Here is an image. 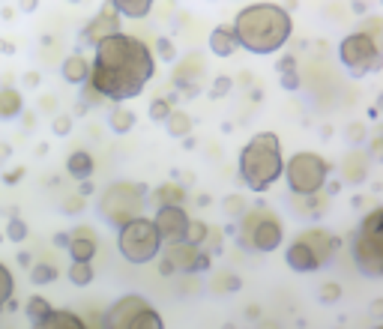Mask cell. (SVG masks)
<instances>
[{
	"label": "cell",
	"instance_id": "cell-1",
	"mask_svg": "<svg viewBox=\"0 0 383 329\" xmlns=\"http://www.w3.org/2000/svg\"><path fill=\"white\" fill-rule=\"evenodd\" d=\"M153 72H156V60L150 45H144L138 36L117 33L96 45L90 84L102 99L123 105L126 99H135L144 93Z\"/></svg>",
	"mask_w": 383,
	"mask_h": 329
},
{
	"label": "cell",
	"instance_id": "cell-2",
	"mask_svg": "<svg viewBox=\"0 0 383 329\" xmlns=\"http://www.w3.org/2000/svg\"><path fill=\"white\" fill-rule=\"evenodd\" d=\"M293 18L285 6L279 4H252L237 12L234 33L239 39V48L252 54H276L285 48L291 39Z\"/></svg>",
	"mask_w": 383,
	"mask_h": 329
},
{
	"label": "cell",
	"instance_id": "cell-3",
	"mask_svg": "<svg viewBox=\"0 0 383 329\" xmlns=\"http://www.w3.org/2000/svg\"><path fill=\"white\" fill-rule=\"evenodd\" d=\"M285 156L276 132H258L239 153V177L252 192H266L285 174Z\"/></svg>",
	"mask_w": 383,
	"mask_h": 329
},
{
	"label": "cell",
	"instance_id": "cell-4",
	"mask_svg": "<svg viewBox=\"0 0 383 329\" xmlns=\"http://www.w3.org/2000/svg\"><path fill=\"white\" fill-rule=\"evenodd\" d=\"M338 252V237L326 227H308L296 237L288 252H285V261L293 273H315V269L326 266L335 257Z\"/></svg>",
	"mask_w": 383,
	"mask_h": 329
},
{
	"label": "cell",
	"instance_id": "cell-5",
	"mask_svg": "<svg viewBox=\"0 0 383 329\" xmlns=\"http://www.w3.org/2000/svg\"><path fill=\"white\" fill-rule=\"evenodd\" d=\"M350 254L362 276H368V279L383 276V207L368 212L357 231H353Z\"/></svg>",
	"mask_w": 383,
	"mask_h": 329
},
{
	"label": "cell",
	"instance_id": "cell-6",
	"mask_svg": "<svg viewBox=\"0 0 383 329\" xmlns=\"http://www.w3.org/2000/svg\"><path fill=\"white\" fill-rule=\"evenodd\" d=\"M144 201H147V185H141V183H114L111 189L102 192V198H99V216H102L111 227H117L120 231L123 225L141 219Z\"/></svg>",
	"mask_w": 383,
	"mask_h": 329
},
{
	"label": "cell",
	"instance_id": "cell-7",
	"mask_svg": "<svg viewBox=\"0 0 383 329\" xmlns=\"http://www.w3.org/2000/svg\"><path fill=\"white\" fill-rule=\"evenodd\" d=\"M285 239V227H281L279 216L273 210L261 207H249V212L239 219V246L252 249V252H276Z\"/></svg>",
	"mask_w": 383,
	"mask_h": 329
},
{
	"label": "cell",
	"instance_id": "cell-8",
	"mask_svg": "<svg viewBox=\"0 0 383 329\" xmlns=\"http://www.w3.org/2000/svg\"><path fill=\"white\" fill-rule=\"evenodd\" d=\"M162 242L165 239L159 234V227H156V222L147 219V216L123 225L117 231V249H120V254L129 264H150V261H156L159 252H162Z\"/></svg>",
	"mask_w": 383,
	"mask_h": 329
},
{
	"label": "cell",
	"instance_id": "cell-9",
	"mask_svg": "<svg viewBox=\"0 0 383 329\" xmlns=\"http://www.w3.org/2000/svg\"><path fill=\"white\" fill-rule=\"evenodd\" d=\"M338 60L345 63L350 78H365V75H377L383 69V51L374 45V39L368 33L357 31L338 42Z\"/></svg>",
	"mask_w": 383,
	"mask_h": 329
},
{
	"label": "cell",
	"instance_id": "cell-10",
	"mask_svg": "<svg viewBox=\"0 0 383 329\" xmlns=\"http://www.w3.org/2000/svg\"><path fill=\"white\" fill-rule=\"evenodd\" d=\"M285 177H288V185L293 195L300 198H311L318 195L323 185H326V177H330V162L323 159L318 153H296L288 159L285 165Z\"/></svg>",
	"mask_w": 383,
	"mask_h": 329
},
{
	"label": "cell",
	"instance_id": "cell-11",
	"mask_svg": "<svg viewBox=\"0 0 383 329\" xmlns=\"http://www.w3.org/2000/svg\"><path fill=\"white\" fill-rule=\"evenodd\" d=\"M165 257H171L177 273H207L210 269V254L195 246L189 239H180V242H165Z\"/></svg>",
	"mask_w": 383,
	"mask_h": 329
},
{
	"label": "cell",
	"instance_id": "cell-12",
	"mask_svg": "<svg viewBox=\"0 0 383 329\" xmlns=\"http://www.w3.org/2000/svg\"><path fill=\"white\" fill-rule=\"evenodd\" d=\"M123 16H120V12H117V6L114 4H111V0H105V4H102V9H99V16L87 24V27H84V31H81V39L84 42H87V45H99V42H105L108 36H117V33H123L120 31V27H123V21H120Z\"/></svg>",
	"mask_w": 383,
	"mask_h": 329
},
{
	"label": "cell",
	"instance_id": "cell-13",
	"mask_svg": "<svg viewBox=\"0 0 383 329\" xmlns=\"http://www.w3.org/2000/svg\"><path fill=\"white\" fill-rule=\"evenodd\" d=\"M156 227H159V234H162V239L165 242H180V239H186V234H189V225H192V219H189V212L183 210L180 204H174V207H156Z\"/></svg>",
	"mask_w": 383,
	"mask_h": 329
},
{
	"label": "cell",
	"instance_id": "cell-14",
	"mask_svg": "<svg viewBox=\"0 0 383 329\" xmlns=\"http://www.w3.org/2000/svg\"><path fill=\"white\" fill-rule=\"evenodd\" d=\"M150 303L144 296H138V293H129V296H120L114 306L108 308V314L102 318V329H129L132 320L138 318L141 311H144Z\"/></svg>",
	"mask_w": 383,
	"mask_h": 329
},
{
	"label": "cell",
	"instance_id": "cell-15",
	"mask_svg": "<svg viewBox=\"0 0 383 329\" xmlns=\"http://www.w3.org/2000/svg\"><path fill=\"white\" fill-rule=\"evenodd\" d=\"M204 57H198V54H189V57H183L180 66H177V72H174V84L180 90H186V96H198V78L204 75Z\"/></svg>",
	"mask_w": 383,
	"mask_h": 329
},
{
	"label": "cell",
	"instance_id": "cell-16",
	"mask_svg": "<svg viewBox=\"0 0 383 329\" xmlns=\"http://www.w3.org/2000/svg\"><path fill=\"white\" fill-rule=\"evenodd\" d=\"M66 252H69L72 261H93V254H96V231H93V227H75L72 242H69Z\"/></svg>",
	"mask_w": 383,
	"mask_h": 329
},
{
	"label": "cell",
	"instance_id": "cell-17",
	"mask_svg": "<svg viewBox=\"0 0 383 329\" xmlns=\"http://www.w3.org/2000/svg\"><path fill=\"white\" fill-rule=\"evenodd\" d=\"M33 329H90L87 320L78 318L75 311H69V308H54L48 318H42L33 323Z\"/></svg>",
	"mask_w": 383,
	"mask_h": 329
},
{
	"label": "cell",
	"instance_id": "cell-18",
	"mask_svg": "<svg viewBox=\"0 0 383 329\" xmlns=\"http://www.w3.org/2000/svg\"><path fill=\"white\" fill-rule=\"evenodd\" d=\"M368 162H372V156L365 150H353L350 156H345V165H342V174L350 185H362L368 180Z\"/></svg>",
	"mask_w": 383,
	"mask_h": 329
},
{
	"label": "cell",
	"instance_id": "cell-19",
	"mask_svg": "<svg viewBox=\"0 0 383 329\" xmlns=\"http://www.w3.org/2000/svg\"><path fill=\"white\" fill-rule=\"evenodd\" d=\"M60 72H63L66 84H87L90 72H93V63L84 54H69L63 60V66H60Z\"/></svg>",
	"mask_w": 383,
	"mask_h": 329
},
{
	"label": "cell",
	"instance_id": "cell-20",
	"mask_svg": "<svg viewBox=\"0 0 383 329\" xmlns=\"http://www.w3.org/2000/svg\"><path fill=\"white\" fill-rule=\"evenodd\" d=\"M237 48H239V39H237V33H234V27L219 24L216 31L210 33V51L216 54V57H234Z\"/></svg>",
	"mask_w": 383,
	"mask_h": 329
},
{
	"label": "cell",
	"instance_id": "cell-21",
	"mask_svg": "<svg viewBox=\"0 0 383 329\" xmlns=\"http://www.w3.org/2000/svg\"><path fill=\"white\" fill-rule=\"evenodd\" d=\"M66 171H69V177H75L78 183H84V180L93 177L96 162H93V156H90L87 150H75V153L66 159Z\"/></svg>",
	"mask_w": 383,
	"mask_h": 329
},
{
	"label": "cell",
	"instance_id": "cell-22",
	"mask_svg": "<svg viewBox=\"0 0 383 329\" xmlns=\"http://www.w3.org/2000/svg\"><path fill=\"white\" fill-rule=\"evenodd\" d=\"M24 108V99L21 93L12 87V84H6V87H0V120H12V117H18Z\"/></svg>",
	"mask_w": 383,
	"mask_h": 329
},
{
	"label": "cell",
	"instance_id": "cell-23",
	"mask_svg": "<svg viewBox=\"0 0 383 329\" xmlns=\"http://www.w3.org/2000/svg\"><path fill=\"white\" fill-rule=\"evenodd\" d=\"M192 126H195L192 114H189V111H183V108H174V111H171V117L165 120V129H168V135H171V138H189Z\"/></svg>",
	"mask_w": 383,
	"mask_h": 329
},
{
	"label": "cell",
	"instance_id": "cell-24",
	"mask_svg": "<svg viewBox=\"0 0 383 329\" xmlns=\"http://www.w3.org/2000/svg\"><path fill=\"white\" fill-rule=\"evenodd\" d=\"M153 201H156V207H174V204L183 207V201H186V189L177 183H165L153 192Z\"/></svg>",
	"mask_w": 383,
	"mask_h": 329
},
{
	"label": "cell",
	"instance_id": "cell-25",
	"mask_svg": "<svg viewBox=\"0 0 383 329\" xmlns=\"http://www.w3.org/2000/svg\"><path fill=\"white\" fill-rule=\"evenodd\" d=\"M123 18H147L156 0H111Z\"/></svg>",
	"mask_w": 383,
	"mask_h": 329
},
{
	"label": "cell",
	"instance_id": "cell-26",
	"mask_svg": "<svg viewBox=\"0 0 383 329\" xmlns=\"http://www.w3.org/2000/svg\"><path fill=\"white\" fill-rule=\"evenodd\" d=\"M108 126H111V132H114V135H126V132H132V129H135V111L117 105L114 111L108 114Z\"/></svg>",
	"mask_w": 383,
	"mask_h": 329
},
{
	"label": "cell",
	"instance_id": "cell-27",
	"mask_svg": "<svg viewBox=\"0 0 383 329\" xmlns=\"http://www.w3.org/2000/svg\"><path fill=\"white\" fill-rule=\"evenodd\" d=\"M66 276H69V281H72L75 288H87V284H93V279H96L90 261H72L69 269H66Z\"/></svg>",
	"mask_w": 383,
	"mask_h": 329
},
{
	"label": "cell",
	"instance_id": "cell-28",
	"mask_svg": "<svg viewBox=\"0 0 383 329\" xmlns=\"http://www.w3.org/2000/svg\"><path fill=\"white\" fill-rule=\"evenodd\" d=\"M129 329H165V320H162V314L156 311L153 306H147L144 311L138 314V318L132 320V326Z\"/></svg>",
	"mask_w": 383,
	"mask_h": 329
},
{
	"label": "cell",
	"instance_id": "cell-29",
	"mask_svg": "<svg viewBox=\"0 0 383 329\" xmlns=\"http://www.w3.org/2000/svg\"><path fill=\"white\" fill-rule=\"evenodd\" d=\"M24 311H27V318H31V320L36 323V320H42V318H48V314H51L54 308H51V303H48L45 296H36V293H33V296L24 303Z\"/></svg>",
	"mask_w": 383,
	"mask_h": 329
},
{
	"label": "cell",
	"instance_id": "cell-30",
	"mask_svg": "<svg viewBox=\"0 0 383 329\" xmlns=\"http://www.w3.org/2000/svg\"><path fill=\"white\" fill-rule=\"evenodd\" d=\"M360 31L372 36V39H374V45L383 51V18H380V16H368V18H362V21H360Z\"/></svg>",
	"mask_w": 383,
	"mask_h": 329
},
{
	"label": "cell",
	"instance_id": "cell-31",
	"mask_svg": "<svg viewBox=\"0 0 383 329\" xmlns=\"http://www.w3.org/2000/svg\"><path fill=\"white\" fill-rule=\"evenodd\" d=\"M16 296V279H12L9 269L0 264V308L9 306V299Z\"/></svg>",
	"mask_w": 383,
	"mask_h": 329
},
{
	"label": "cell",
	"instance_id": "cell-32",
	"mask_svg": "<svg viewBox=\"0 0 383 329\" xmlns=\"http://www.w3.org/2000/svg\"><path fill=\"white\" fill-rule=\"evenodd\" d=\"M54 279H58V269H54L51 264H36L31 269V281L33 284H51Z\"/></svg>",
	"mask_w": 383,
	"mask_h": 329
},
{
	"label": "cell",
	"instance_id": "cell-33",
	"mask_svg": "<svg viewBox=\"0 0 383 329\" xmlns=\"http://www.w3.org/2000/svg\"><path fill=\"white\" fill-rule=\"evenodd\" d=\"M171 102H168V99H153L150 102V120L153 123H165L168 117H171Z\"/></svg>",
	"mask_w": 383,
	"mask_h": 329
},
{
	"label": "cell",
	"instance_id": "cell-34",
	"mask_svg": "<svg viewBox=\"0 0 383 329\" xmlns=\"http://www.w3.org/2000/svg\"><path fill=\"white\" fill-rule=\"evenodd\" d=\"M156 54H159L162 63H174V60H177V48H174V42L168 39V36L156 39Z\"/></svg>",
	"mask_w": 383,
	"mask_h": 329
},
{
	"label": "cell",
	"instance_id": "cell-35",
	"mask_svg": "<svg viewBox=\"0 0 383 329\" xmlns=\"http://www.w3.org/2000/svg\"><path fill=\"white\" fill-rule=\"evenodd\" d=\"M186 239H189V242H195V246H201V249H204V242L210 239V225H204V222H192V225H189V234H186Z\"/></svg>",
	"mask_w": 383,
	"mask_h": 329
},
{
	"label": "cell",
	"instance_id": "cell-36",
	"mask_svg": "<svg viewBox=\"0 0 383 329\" xmlns=\"http://www.w3.org/2000/svg\"><path fill=\"white\" fill-rule=\"evenodd\" d=\"M6 239H12V242H24V239H27V225H24V219H18V216L9 219V225H6Z\"/></svg>",
	"mask_w": 383,
	"mask_h": 329
},
{
	"label": "cell",
	"instance_id": "cell-37",
	"mask_svg": "<svg viewBox=\"0 0 383 329\" xmlns=\"http://www.w3.org/2000/svg\"><path fill=\"white\" fill-rule=\"evenodd\" d=\"M225 210H228V216L243 219L246 212H249V204H246V198H243V195H231L228 201H225Z\"/></svg>",
	"mask_w": 383,
	"mask_h": 329
},
{
	"label": "cell",
	"instance_id": "cell-38",
	"mask_svg": "<svg viewBox=\"0 0 383 329\" xmlns=\"http://www.w3.org/2000/svg\"><path fill=\"white\" fill-rule=\"evenodd\" d=\"M239 288H243V279H239L237 273H222L216 279V291H228V293H237Z\"/></svg>",
	"mask_w": 383,
	"mask_h": 329
},
{
	"label": "cell",
	"instance_id": "cell-39",
	"mask_svg": "<svg viewBox=\"0 0 383 329\" xmlns=\"http://www.w3.org/2000/svg\"><path fill=\"white\" fill-rule=\"evenodd\" d=\"M51 132L54 135H69V132H72V114H54Z\"/></svg>",
	"mask_w": 383,
	"mask_h": 329
},
{
	"label": "cell",
	"instance_id": "cell-40",
	"mask_svg": "<svg viewBox=\"0 0 383 329\" xmlns=\"http://www.w3.org/2000/svg\"><path fill=\"white\" fill-rule=\"evenodd\" d=\"M279 84H281V90H288V93L300 90V69H288V72H281Z\"/></svg>",
	"mask_w": 383,
	"mask_h": 329
},
{
	"label": "cell",
	"instance_id": "cell-41",
	"mask_svg": "<svg viewBox=\"0 0 383 329\" xmlns=\"http://www.w3.org/2000/svg\"><path fill=\"white\" fill-rule=\"evenodd\" d=\"M342 299V284L338 281H326L320 288V303H338Z\"/></svg>",
	"mask_w": 383,
	"mask_h": 329
},
{
	"label": "cell",
	"instance_id": "cell-42",
	"mask_svg": "<svg viewBox=\"0 0 383 329\" xmlns=\"http://www.w3.org/2000/svg\"><path fill=\"white\" fill-rule=\"evenodd\" d=\"M231 87H234V81H231L228 75H219L216 81H212V90H210V96H212V99H225V96L231 93Z\"/></svg>",
	"mask_w": 383,
	"mask_h": 329
},
{
	"label": "cell",
	"instance_id": "cell-43",
	"mask_svg": "<svg viewBox=\"0 0 383 329\" xmlns=\"http://www.w3.org/2000/svg\"><path fill=\"white\" fill-rule=\"evenodd\" d=\"M84 210V195H75V198H66L63 201V212L66 216H75V212Z\"/></svg>",
	"mask_w": 383,
	"mask_h": 329
},
{
	"label": "cell",
	"instance_id": "cell-44",
	"mask_svg": "<svg viewBox=\"0 0 383 329\" xmlns=\"http://www.w3.org/2000/svg\"><path fill=\"white\" fill-rule=\"evenodd\" d=\"M347 138L353 141V144H362V138H365V126H360V123H357V126H350V129H347Z\"/></svg>",
	"mask_w": 383,
	"mask_h": 329
},
{
	"label": "cell",
	"instance_id": "cell-45",
	"mask_svg": "<svg viewBox=\"0 0 383 329\" xmlns=\"http://www.w3.org/2000/svg\"><path fill=\"white\" fill-rule=\"evenodd\" d=\"M159 273H162V276H174V273H177V266H174L171 257H162V261H159Z\"/></svg>",
	"mask_w": 383,
	"mask_h": 329
},
{
	"label": "cell",
	"instance_id": "cell-46",
	"mask_svg": "<svg viewBox=\"0 0 383 329\" xmlns=\"http://www.w3.org/2000/svg\"><path fill=\"white\" fill-rule=\"evenodd\" d=\"M368 311H372V318H377V320H383V296H377V299H372V306H368Z\"/></svg>",
	"mask_w": 383,
	"mask_h": 329
},
{
	"label": "cell",
	"instance_id": "cell-47",
	"mask_svg": "<svg viewBox=\"0 0 383 329\" xmlns=\"http://www.w3.org/2000/svg\"><path fill=\"white\" fill-rule=\"evenodd\" d=\"M288 69H296V57L293 54H285L279 60V72H288Z\"/></svg>",
	"mask_w": 383,
	"mask_h": 329
},
{
	"label": "cell",
	"instance_id": "cell-48",
	"mask_svg": "<svg viewBox=\"0 0 383 329\" xmlns=\"http://www.w3.org/2000/svg\"><path fill=\"white\" fill-rule=\"evenodd\" d=\"M51 242H54L58 249H69V242H72V234H54Z\"/></svg>",
	"mask_w": 383,
	"mask_h": 329
},
{
	"label": "cell",
	"instance_id": "cell-49",
	"mask_svg": "<svg viewBox=\"0 0 383 329\" xmlns=\"http://www.w3.org/2000/svg\"><path fill=\"white\" fill-rule=\"evenodd\" d=\"M24 177V168H16V171H9V174H4V183L12 185V183H18Z\"/></svg>",
	"mask_w": 383,
	"mask_h": 329
},
{
	"label": "cell",
	"instance_id": "cell-50",
	"mask_svg": "<svg viewBox=\"0 0 383 329\" xmlns=\"http://www.w3.org/2000/svg\"><path fill=\"white\" fill-rule=\"evenodd\" d=\"M36 6H39V0H18L21 12H36Z\"/></svg>",
	"mask_w": 383,
	"mask_h": 329
},
{
	"label": "cell",
	"instance_id": "cell-51",
	"mask_svg": "<svg viewBox=\"0 0 383 329\" xmlns=\"http://www.w3.org/2000/svg\"><path fill=\"white\" fill-rule=\"evenodd\" d=\"M93 189H96V185H93L90 180H84V183L78 185V195H84V198H87V195H93Z\"/></svg>",
	"mask_w": 383,
	"mask_h": 329
},
{
	"label": "cell",
	"instance_id": "cell-52",
	"mask_svg": "<svg viewBox=\"0 0 383 329\" xmlns=\"http://www.w3.org/2000/svg\"><path fill=\"white\" fill-rule=\"evenodd\" d=\"M0 54H16V45L9 39H0Z\"/></svg>",
	"mask_w": 383,
	"mask_h": 329
},
{
	"label": "cell",
	"instance_id": "cell-53",
	"mask_svg": "<svg viewBox=\"0 0 383 329\" xmlns=\"http://www.w3.org/2000/svg\"><path fill=\"white\" fill-rule=\"evenodd\" d=\"M24 84H27V87H36V84H39V75H36V72H27V75H24Z\"/></svg>",
	"mask_w": 383,
	"mask_h": 329
},
{
	"label": "cell",
	"instance_id": "cell-54",
	"mask_svg": "<svg viewBox=\"0 0 383 329\" xmlns=\"http://www.w3.org/2000/svg\"><path fill=\"white\" fill-rule=\"evenodd\" d=\"M246 318H249V320H258V318H261L258 306H249V308H246Z\"/></svg>",
	"mask_w": 383,
	"mask_h": 329
},
{
	"label": "cell",
	"instance_id": "cell-55",
	"mask_svg": "<svg viewBox=\"0 0 383 329\" xmlns=\"http://www.w3.org/2000/svg\"><path fill=\"white\" fill-rule=\"evenodd\" d=\"M18 264H21V266H31V254L21 252V254H18Z\"/></svg>",
	"mask_w": 383,
	"mask_h": 329
},
{
	"label": "cell",
	"instance_id": "cell-56",
	"mask_svg": "<svg viewBox=\"0 0 383 329\" xmlns=\"http://www.w3.org/2000/svg\"><path fill=\"white\" fill-rule=\"evenodd\" d=\"M353 12H365V4H362V0H353Z\"/></svg>",
	"mask_w": 383,
	"mask_h": 329
},
{
	"label": "cell",
	"instance_id": "cell-57",
	"mask_svg": "<svg viewBox=\"0 0 383 329\" xmlns=\"http://www.w3.org/2000/svg\"><path fill=\"white\" fill-rule=\"evenodd\" d=\"M374 108H377V111H383V93L377 96V102H374Z\"/></svg>",
	"mask_w": 383,
	"mask_h": 329
},
{
	"label": "cell",
	"instance_id": "cell-58",
	"mask_svg": "<svg viewBox=\"0 0 383 329\" xmlns=\"http://www.w3.org/2000/svg\"><path fill=\"white\" fill-rule=\"evenodd\" d=\"M69 4H84V0H69Z\"/></svg>",
	"mask_w": 383,
	"mask_h": 329
},
{
	"label": "cell",
	"instance_id": "cell-59",
	"mask_svg": "<svg viewBox=\"0 0 383 329\" xmlns=\"http://www.w3.org/2000/svg\"><path fill=\"white\" fill-rule=\"evenodd\" d=\"M377 329H383V326H377Z\"/></svg>",
	"mask_w": 383,
	"mask_h": 329
}]
</instances>
